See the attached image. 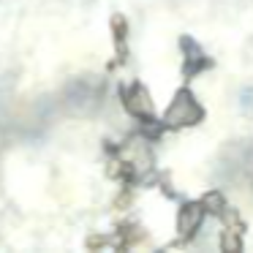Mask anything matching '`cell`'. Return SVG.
<instances>
[{"label":"cell","instance_id":"cell-3","mask_svg":"<svg viewBox=\"0 0 253 253\" xmlns=\"http://www.w3.org/2000/svg\"><path fill=\"white\" fill-rule=\"evenodd\" d=\"M199 223H202V210H199L196 204H191V207H185L180 212V229L185 231V234H191Z\"/></svg>","mask_w":253,"mask_h":253},{"label":"cell","instance_id":"cell-2","mask_svg":"<svg viewBox=\"0 0 253 253\" xmlns=\"http://www.w3.org/2000/svg\"><path fill=\"white\" fill-rule=\"evenodd\" d=\"M126 106H128V112H133V115H139V117L153 112L147 93H144V87H139V84H133V87L126 90Z\"/></svg>","mask_w":253,"mask_h":253},{"label":"cell","instance_id":"cell-1","mask_svg":"<svg viewBox=\"0 0 253 253\" xmlns=\"http://www.w3.org/2000/svg\"><path fill=\"white\" fill-rule=\"evenodd\" d=\"M202 106L196 104V98H193L191 93H177L174 101H171V106L166 109V123L169 126H193V123L202 120Z\"/></svg>","mask_w":253,"mask_h":253}]
</instances>
